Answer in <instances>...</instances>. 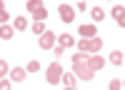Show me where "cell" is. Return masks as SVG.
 Returning a JSON list of instances; mask_svg holds the SVG:
<instances>
[{
	"mask_svg": "<svg viewBox=\"0 0 125 90\" xmlns=\"http://www.w3.org/2000/svg\"><path fill=\"white\" fill-rule=\"evenodd\" d=\"M10 70H13V68H10V65L5 63V60H0V75H3V78H5V75L10 73Z\"/></svg>",
	"mask_w": 125,
	"mask_h": 90,
	"instance_id": "ac0fdd59",
	"label": "cell"
},
{
	"mask_svg": "<svg viewBox=\"0 0 125 90\" xmlns=\"http://www.w3.org/2000/svg\"><path fill=\"white\" fill-rule=\"evenodd\" d=\"M88 65L93 70H100L103 65H105V58H103V55H88Z\"/></svg>",
	"mask_w": 125,
	"mask_h": 90,
	"instance_id": "30bf717a",
	"label": "cell"
},
{
	"mask_svg": "<svg viewBox=\"0 0 125 90\" xmlns=\"http://www.w3.org/2000/svg\"><path fill=\"white\" fill-rule=\"evenodd\" d=\"M33 33L40 38V35H45L48 30H45V23H33Z\"/></svg>",
	"mask_w": 125,
	"mask_h": 90,
	"instance_id": "9a60e30c",
	"label": "cell"
},
{
	"mask_svg": "<svg viewBox=\"0 0 125 90\" xmlns=\"http://www.w3.org/2000/svg\"><path fill=\"white\" fill-rule=\"evenodd\" d=\"M118 25H120V28H125V13H123V15L118 18Z\"/></svg>",
	"mask_w": 125,
	"mask_h": 90,
	"instance_id": "cb8c5ba5",
	"label": "cell"
},
{
	"mask_svg": "<svg viewBox=\"0 0 125 90\" xmlns=\"http://www.w3.org/2000/svg\"><path fill=\"white\" fill-rule=\"evenodd\" d=\"M58 10H60V20H62V23H65V25H68V23H73V20H75V13H78V10L73 8V5L62 3V5L58 8Z\"/></svg>",
	"mask_w": 125,
	"mask_h": 90,
	"instance_id": "5b68a950",
	"label": "cell"
},
{
	"mask_svg": "<svg viewBox=\"0 0 125 90\" xmlns=\"http://www.w3.org/2000/svg\"><path fill=\"white\" fill-rule=\"evenodd\" d=\"M58 45H60L62 50H68V48H75V38H73V35H68V33H62V35L58 38Z\"/></svg>",
	"mask_w": 125,
	"mask_h": 90,
	"instance_id": "9c48e42d",
	"label": "cell"
},
{
	"mask_svg": "<svg viewBox=\"0 0 125 90\" xmlns=\"http://www.w3.org/2000/svg\"><path fill=\"white\" fill-rule=\"evenodd\" d=\"M0 90H10V80L3 78V83H0Z\"/></svg>",
	"mask_w": 125,
	"mask_h": 90,
	"instance_id": "7402d4cb",
	"label": "cell"
},
{
	"mask_svg": "<svg viewBox=\"0 0 125 90\" xmlns=\"http://www.w3.org/2000/svg\"><path fill=\"white\" fill-rule=\"evenodd\" d=\"M123 13H125V8H123V5H115V8H113V10H110V15H113V18H115V20H118V18H120Z\"/></svg>",
	"mask_w": 125,
	"mask_h": 90,
	"instance_id": "e0dca14e",
	"label": "cell"
},
{
	"mask_svg": "<svg viewBox=\"0 0 125 90\" xmlns=\"http://www.w3.org/2000/svg\"><path fill=\"white\" fill-rule=\"evenodd\" d=\"M123 90H125V83H123Z\"/></svg>",
	"mask_w": 125,
	"mask_h": 90,
	"instance_id": "484cf974",
	"label": "cell"
},
{
	"mask_svg": "<svg viewBox=\"0 0 125 90\" xmlns=\"http://www.w3.org/2000/svg\"><path fill=\"white\" fill-rule=\"evenodd\" d=\"M108 60H110L113 65H123V60H125V55L120 53V50H113V53H110V58H108Z\"/></svg>",
	"mask_w": 125,
	"mask_h": 90,
	"instance_id": "7c38bea8",
	"label": "cell"
},
{
	"mask_svg": "<svg viewBox=\"0 0 125 90\" xmlns=\"http://www.w3.org/2000/svg\"><path fill=\"white\" fill-rule=\"evenodd\" d=\"M78 33L83 40H93V38H98V28H95V23H85V25H80Z\"/></svg>",
	"mask_w": 125,
	"mask_h": 90,
	"instance_id": "8992f818",
	"label": "cell"
},
{
	"mask_svg": "<svg viewBox=\"0 0 125 90\" xmlns=\"http://www.w3.org/2000/svg\"><path fill=\"white\" fill-rule=\"evenodd\" d=\"M73 73H75L78 80H85V83L95 78V70L88 65V55L85 53H75L73 55Z\"/></svg>",
	"mask_w": 125,
	"mask_h": 90,
	"instance_id": "6da1fadb",
	"label": "cell"
},
{
	"mask_svg": "<svg viewBox=\"0 0 125 90\" xmlns=\"http://www.w3.org/2000/svg\"><path fill=\"white\" fill-rule=\"evenodd\" d=\"M108 90H123V83H120V80H110V83H108Z\"/></svg>",
	"mask_w": 125,
	"mask_h": 90,
	"instance_id": "ffe728a7",
	"label": "cell"
},
{
	"mask_svg": "<svg viewBox=\"0 0 125 90\" xmlns=\"http://www.w3.org/2000/svg\"><path fill=\"white\" fill-rule=\"evenodd\" d=\"M90 15H93V23H100V20H105V10L103 8H90Z\"/></svg>",
	"mask_w": 125,
	"mask_h": 90,
	"instance_id": "8fae6325",
	"label": "cell"
},
{
	"mask_svg": "<svg viewBox=\"0 0 125 90\" xmlns=\"http://www.w3.org/2000/svg\"><path fill=\"white\" fill-rule=\"evenodd\" d=\"M25 75H28V68H13L10 70V80H13V83H23Z\"/></svg>",
	"mask_w": 125,
	"mask_h": 90,
	"instance_id": "ba28073f",
	"label": "cell"
},
{
	"mask_svg": "<svg viewBox=\"0 0 125 90\" xmlns=\"http://www.w3.org/2000/svg\"><path fill=\"white\" fill-rule=\"evenodd\" d=\"M25 10H30V13H33L35 23H43V20L48 18V10H45V5H43V3H38V0H30V3L25 5Z\"/></svg>",
	"mask_w": 125,
	"mask_h": 90,
	"instance_id": "277c9868",
	"label": "cell"
},
{
	"mask_svg": "<svg viewBox=\"0 0 125 90\" xmlns=\"http://www.w3.org/2000/svg\"><path fill=\"white\" fill-rule=\"evenodd\" d=\"M13 35H15V28H10V25H3V28H0V38H3V40H10Z\"/></svg>",
	"mask_w": 125,
	"mask_h": 90,
	"instance_id": "5bb4252c",
	"label": "cell"
},
{
	"mask_svg": "<svg viewBox=\"0 0 125 90\" xmlns=\"http://www.w3.org/2000/svg\"><path fill=\"white\" fill-rule=\"evenodd\" d=\"M38 70H40V63L38 60H30L28 63V73H38Z\"/></svg>",
	"mask_w": 125,
	"mask_h": 90,
	"instance_id": "d6986e66",
	"label": "cell"
},
{
	"mask_svg": "<svg viewBox=\"0 0 125 90\" xmlns=\"http://www.w3.org/2000/svg\"><path fill=\"white\" fill-rule=\"evenodd\" d=\"M65 90H75V88H65Z\"/></svg>",
	"mask_w": 125,
	"mask_h": 90,
	"instance_id": "d4e9b609",
	"label": "cell"
},
{
	"mask_svg": "<svg viewBox=\"0 0 125 90\" xmlns=\"http://www.w3.org/2000/svg\"><path fill=\"white\" fill-rule=\"evenodd\" d=\"M15 30H28V20L25 18H15V25H13Z\"/></svg>",
	"mask_w": 125,
	"mask_h": 90,
	"instance_id": "2e32d148",
	"label": "cell"
},
{
	"mask_svg": "<svg viewBox=\"0 0 125 90\" xmlns=\"http://www.w3.org/2000/svg\"><path fill=\"white\" fill-rule=\"evenodd\" d=\"M75 73H65V75H62V85H65V88H75Z\"/></svg>",
	"mask_w": 125,
	"mask_h": 90,
	"instance_id": "4fadbf2b",
	"label": "cell"
},
{
	"mask_svg": "<svg viewBox=\"0 0 125 90\" xmlns=\"http://www.w3.org/2000/svg\"><path fill=\"white\" fill-rule=\"evenodd\" d=\"M55 43H58V38L50 33V30L45 35H40V48H43V50H55Z\"/></svg>",
	"mask_w": 125,
	"mask_h": 90,
	"instance_id": "52a82bcc",
	"label": "cell"
},
{
	"mask_svg": "<svg viewBox=\"0 0 125 90\" xmlns=\"http://www.w3.org/2000/svg\"><path fill=\"white\" fill-rule=\"evenodd\" d=\"M0 23H3V25H8V10H5V5L0 8Z\"/></svg>",
	"mask_w": 125,
	"mask_h": 90,
	"instance_id": "44dd1931",
	"label": "cell"
},
{
	"mask_svg": "<svg viewBox=\"0 0 125 90\" xmlns=\"http://www.w3.org/2000/svg\"><path fill=\"white\" fill-rule=\"evenodd\" d=\"M98 50H103V40H100V38H93V40H80V43H78V53H85V55H98Z\"/></svg>",
	"mask_w": 125,
	"mask_h": 90,
	"instance_id": "7a4b0ae2",
	"label": "cell"
},
{
	"mask_svg": "<svg viewBox=\"0 0 125 90\" xmlns=\"http://www.w3.org/2000/svg\"><path fill=\"white\" fill-rule=\"evenodd\" d=\"M45 80H48V85L62 83V68H60V63H50L45 68Z\"/></svg>",
	"mask_w": 125,
	"mask_h": 90,
	"instance_id": "3957f363",
	"label": "cell"
},
{
	"mask_svg": "<svg viewBox=\"0 0 125 90\" xmlns=\"http://www.w3.org/2000/svg\"><path fill=\"white\" fill-rule=\"evenodd\" d=\"M53 53H55V58H62V53H65V50H62V48H60V45H58V48H55V50H53Z\"/></svg>",
	"mask_w": 125,
	"mask_h": 90,
	"instance_id": "603a6c76",
	"label": "cell"
}]
</instances>
